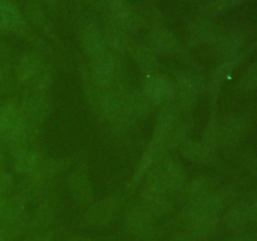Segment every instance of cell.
Here are the masks:
<instances>
[{"mask_svg": "<svg viewBox=\"0 0 257 241\" xmlns=\"http://www.w3.org/2000/svg\"><path fill=\"white\" fill-rule=\"evenodd\" d=\"M138 205L147 211L151 216L158 220L172 211L173 198L167 193L160 192V191L152 190V188L143 187L140 192V201Z\"/></svg>", "mask_w": 257, "mask_h": 241, "instance_id": "14", "label": "cell"}, {"mask_svg": "<svg viewBox=\"0 0 257 241\" xmlns=\"http://www.w3.org/2000/svg\"><path fill=\"white\" fill-rule=\"evenodd\" d=\"M245 2V0H213L212 8L215 10H222L226 8L235 7V5L240 4V3Z\"/></svg>", "mask_w": 257, "mask_h": 241, "instance_id": "35", "label": "cell"}, {"mask_svg": "<svg viewBox=\"0 0 257 241\" xmlns=\"http://www.w3.org/2000/svg\"><path fill=\"white\" fill-rule=\"evenodd\" d=\"M20 114L27 122L42 126L52 110V102L48 92L27 89L18 102Z\"/></svg>", "mask_w": 257, "mask_h": 241, "instance_id": "7", "label": "cell"}, {"mask_svg": "<svg viewBox=\"0 0 257 241\" xmlns=\"http://www.w3.org/2000/svg\"><path fill=\"white\" fill-rule=\"evenodd\" d=\"M218 131H220V146H232L240 137L242 132V122L237 117H227L225 119H218Z\"/></svg>", "mask_w": 257, "mask_h": 241, "instance_id": "30", "label": "cell"}, {"mask_svg": "<svg viewBox=\"0 0 257 241\" xmlns=\"http://www.w3.org/2000/svg\"><path fill=\"white\" fill-rule=\"evenodd\" d=\"M25 241H54L52 233L48 231H34Z\"/></svg>", "mask_w": 257, "mask_h": 241, "instance_id": "36", "label": "cell"}, {"mask_svg": "<svg viewBox=\"0 0 257 241\" xmlns=\"http://www.w3.org/2000/svg\"><path fill=\"white\" fill-rule=\"evenodd\" d=\"M124 227L138 241H156L161 237L157 220L140 205H133L124 213Z\"/></svg>", "mask_w": 257, "mask_h": 241, "instance_id": "4", "label": "cell"}, {"mask_svg": "<svg viewBox=\"0 0 257 241\" xmlns=\"http://www.w3.org/2000/svg\"><path fill=\"white\" fill-rule=\"evenodd\" d=\"M217 178L213 176H200L193 180L187 181L185 187L181 191V196L186 203L191 201L200 200L217 190Z\"/></svg>", "mask_w": 257, "mask_h": 241, "instance_id": "23", "label": "cell"}, {"mask_svg": "<svg viewBox=\"0 0 257 241\" xmlns=\"http://www.w3.org/2000/svg\"><path fill=\"white\" fill-rule=\"evenodd\" d=\"M55 78V70L52 65L47 64L43 68L42 72L27 85V89L33 90H42V92H48L49 88L52 87L53 82Z\"/></svg>", "mask_w": 257, "mask_h": 241, "instance_id": "32", "label": "cell"}, {"mask_svg": "<svg viewBox=\"0 0 257 241\" xmlns=\"http://www.w3.org/2000/svg\"><path fill=\"white\" fill-rule=\"evenodd\" d=\"M146 45L155 54L163 57H172L180 52V42L170 29L161 25H156L148 32Z\"/></svg>", "mask_w": 257, "mask_h": 241, "instance_id": "12", "label": "cell"}, {"mask_svg": "<svg viewBox=\"0 0 257 241\" xmlns=\"http://www.w3.org/2000/svg\"><path fill=\"white\" fill-rule=\"evenodd\" d=\"M102 3L107 7L108 12H110V10H114L117 8L122 7L123 4L128 3V0H102Z\"/></svg>", "mask_w": 257, "mask_h": 241, "instance_id": "37", "label": "cell"}, {"mask_svg": "<svg viewBox=\"0 0 257 241\" xmlns=\"http://www.w3.org/2000/svg\"><path fill=\"white\" fill-rule=\"evenodd\" d=\"M0 143H2V141H0Z\"/></svg>", "mask_w": 257, "mask_h": 241, "instance_id": "44", "label": "cell"}, {"mask_svg": "<svg viewBox=\"0 0 257 241\" xmlns=\"http://www.w3.org/2000/svg\"><path fill=\"white\" fill-rule=\"evenodd\" d=\"M14 187V180L9 172L0 170V197L8 196V193Z\"/></svg>", "mask_w": 257, "mask_h": 241, "instance_id": "34", "label": "cell"}, {"mask_svg": "<svg viewBox=\"0 0 257 241\" xmlns=\"http://www.w3.org/2000/svg\"><path fill=\"white\" fill-rule=\"evenodd\" d=\"M241 47H242V38L241 37H238V35H222V38L213 45V50H215L216 55L223 60L241 54Z\"/></svg>", "mask_w": 257, "mask_h": 241, "instance_id": "31", "label": "cell"}, {"mask_svg": "<svg viewBox=\"0 0 257 241\" xmlns=\"http://www.w3.org/2000/svg\"><path fill=\"white\" fill-rule=\"evenodd\" d=\"M180 152L186 160L195 163H211L216 156V151L207 147L205 143L188 138L180 145Z\"/></svg>", "mask_w": 257, "mask_h": 241, "instance_id": "28", "label": "cell"}, {"mask_svg": "<svg viewBox=\"0 0 257 241\" xmlns=\"http://www.w3.org/2000/svg\"><path fill=\"white\" fill-rule=\"evenodd\" d=\"M185 232L198 241H205L217 233L220 228V218L211 216H197L182 220Z\"/></svg>", "mask_w": 257, "mask_h": 241, "instance_id": "20", "label": "cell"}, {"mask_svg": "<svg viewBox=\"0 0 257 241\" xmlns=\"http://www.w3.org/2000/svg\"><path fill=\"white\" fill-rule=\"evenodd\" d=\"M167 150L168 148L166 147L165 143L161 142L160 140L155 137L151 138V141L147 143L142 155H141L140 162H138L137 168H136L135 175H133L131 182L128 183L130 192H133L138 187V185L142 182L143 178L148 175V172L167 155Z\"/></svg>", "mask_w": 257, "mask_h": 241, "instance_id": "9", "label": "cell"}, {"mask_svg": "<svg viewBox=\"0 0 257 241\" xmlns=\"http://www.w3.org/2000/svg\"><path fill=\"white\" fill-rule=\"evenodd\" d=\"M122 206L123 198L118 193L93 201L83 215L82 225L85 227H105L118 217Z\"/></svg>", "mask_w": 257, "mask_h": 241, "instance_id": "5", "label": "cell"}, {"mask_svg": "<svg viewBox=\"0 0 257 241\" xmlns=\"http://www.w3.org/2000/svg\"><path fill=\"white\" fill-rule=\"evenodd\" d=\"M79 43L83 53L90 60L108 52L103 29L94 22H87L83 25L79 34Z\"/></svg>", "mask_w": 257, "mask_h": 241, "instance_id": "13", "label": "cell"}, {"mask_svg": "<svg viewBox=\"0 0 257 241\" xmlns=\"http://www.w3.org/2000/svg\"><path fill=\"white\" fill-rule=\"evenodd\" d=\"M176 88V103L185 113L192 110L205 89V80L193 70H180L173 79Z\"/></svg>", "mask_w": 257, "mask_h": 241, "instance_id": "3", "label": "cell"}, {"mask_svg": "<svg viewBox=\"0 0 257 241\" xmlns=\"http://www.w3.org/2000/svg\"><path fill=\"white\" fill-rule=\"evenodd\" d=\"M251 170H252V172L255 173V175H257V160H255L251 163Z\"/></svg>", "mask_w": 257, "mask_h": 241, "instance_id": "41", "label": "cell"}, {"mask_svg": "<svg viewBox=\"0 0 257 241\" xmlns=\"http://www.w3.org/2000/svg\"><path fill=\"white\" fill-rule=\"evenodd\" d=\"M68 190L73 200L82 207H88L94 201V188L89 167L85 162H80L68 176Z\"/></svg>", "mask_w": 257, "mask_h": 241, "instance_id": "8", "label": "cell"}, {"mask_svg": "<svg viewBox=\"0 0 257 241\" xmlns=\"http://www.w3.org/2000/svg\"><path fill=\"white\" fill-rule=\"evenodd\" d=\"M47 65L44 58L38 52H27L18 59L15 65V78L19 84L27 87Z\"/></svg>", "mask_w": 257, "mask_h": 241, "instance_id": "18", "label": "cell"}, {"mask_svg": "<svg viewBox=\"0 0 257 241\" xmlns=\"http://www.w3.org/2000/svg\"><path fill=\"white\" fill-rule=\"evenodd\" d=\"M93 82L100 89H110L117 87H127L123 79V63L120 55L105 52L100 57L90 60L88 65Z\"/></svg>", "mask_w": 257, "mask_h": 241, "instance_id": "2", "label": "cell"}, {"mask_svg": "<svg viewBox=\"0 0 257 241\" xmlns=\"http://www.w3.org/2000/svg\"><path fill=\"white\" fill-rule=\"evenodd\" d=\"M40 135H42V126L23 120L22 125L5 142L7 147L9 148L10 156L27 150V148L38 146L37 143L39 141Z\"/></svg>", "mask_w": 257, "mask_h": 241, "instance_id": "16", "label": "cell"}, {"mask_svg": "<svg viewBox=\"0 0 257 241\" xmlns=\"http://www.w3.org/2000/svg\"><path fill=\"white\" fill-rule=\"evenodd\" d=\"M170 241H198V240H196V238H193L192 236L188 235L187 232L183 231V232H178L176 233V235H173L172 237L170 238Z\"/></svg>", "mask_w": 257, "mask_h": 241, "instance_id": "38", "label": "cell"}, {"mask_svg": "<svg viewBox=\"0 0 257 241\" xmlns=\"http://www.w3.org/2000/svg\"><path fill=\"white\" fill-rule=\"evenodd\" d=\"M223 222L230 230H240L250 223L257 222V192L251 193L231 206L226 211Z\"/></svg>", "mask_w": 257, "mask_h": 241, "instance_id": "10", "label": "cell"}, {"mask_svg": "<svg viewBox=\"0 0 257 241\" xmlns=\"http://www.w3.org/2000/svg\"><path fill=\"white\" fill-rule=\"evenodd\" d=\"M190 33L193 40L200 44L215 45L222 38V32L216 24L211 22H195L190 25Z\"/></svg>", "mask_w": 257, "mask_h": 241, "instance_id": "29", "label": "cell"}, {"mask_svg": "<svg viewBox=\"0 0 257 241\" xmlns=\"http://www.w3.org/2000/svg\"><path fill=\"white\" fill-rule=\"evenodd\" d=\"M0 241H8L7 237H5V235L3 233V231L0 230Z\"/></svg>", "mask_w": 257, "mask_h": 241, "instance_id": "42", "label": "cell"}, {"mask_svg": "<svg viewBox=\"0 0 257 241\" xmlns=\"http://www.w3.org/2000/svg\"><path fill=\"white\" fill-rule=\"evenodd\" d=\"M142 89L153 107H162L172 102L176 97L173 80L167 75L160 74V73L148 75Z\"/></svg>", "mask_w": 257, "mask_h": 241, "instance_id": "11", "label": "cell"}, {"mask_svg": "<svg viewBox=\"0 0 257 241\" xmlns=\"http://www.w3.org/2000/svg\"><path fill=\"white\" fill-rule=\"evenodd\" d=\"M231 201L230 190H216L210 195L200 198V200L191 201L186 203L181 212L180 218L197 217V216H211L218 217L220 213L225 210Z\"/></svg>", "mask_w": 257, "mask_h": 241, "instance_id": "6", "label": "cell"}, {"mask_svg": "<svg viewBox=\"0 0 257 241\" xmlns=\"http://www.w3.org/2000/svg\"><path fill=\"white\" fill-rule=\"evenodd\" d=\"M23 120L24 119L20 114L18 102L9 100L0 105V141L2 143L7 142L8 138L22 125Z\"/></svg>", "mask_w": 257, "mask_h": 241, "instance_id": "22", "label": "cell"}, {"mask_svg": "<svg viewBox=\"0 0 257 241\" xmlns=\"http://www.w3.org/2000/svg\"><path fill=\"white\" fill-rule=\"evenodd\" d=\"M242 54H237L235 57L227 58V59H223L221 62V64L211 73L210 78L206 82L205 89L207 92L208 97L212 100H215L217 98L218 93H220L221 88H222L223 83L227 79L228 75L232 73V70L235 68H237L240 65V63L242 62Z\"/></svg>", "mask_w": 257, "mask_h": 241, "instance_id": "19", "label": "cell"}, {"mask_svg": "<svg viewBox=\"0 0 257 241\" xmlns=\"http://www.w3.org/2000/svg\"><path fill=\"white\" fill-rule=\"evenodd\" d=\"M70 163H72L70 158H44L38 165V167L25 177L38 185L49 187V185L55 178L59 177L63 172L69 168Z\"/></svg>", "mask_w": 257, "mask_h": 241, "instance_id": "15", "label": "cell"}, {"mask_svg": "<svg viewBox=\"0 0 257 241\" xmlns=\"http://www.w3.org/2000/svg\"><path fill=\"white\" fill-rule=\"evenodd\" d=\"M27 22L20 10L10 0H0V33L27 32Z\"/></svg>", "mask_w": 257, "mask_h": 241, "instance_id": "21", "label": "cell"}, {"mask_svg": "<svg viewBox=\"0 0 257 241\" xmlns=\"http://www.w3.org/2000/svg\"><path fill=\"white\" fill-rule=\"evenodd\" d=\"M58 198L52 193H48L40 201H38V206L34 213L29 216V231H45L54 222L58 215Z\"/></svg>", "mask_w": 257, "mask_h": 241, "instance_id": "17", "label": "cell"}, {"mask_svg": "<svg viewBox=\"0 0 257 241\" xmlns=\"http://www.w3.org/2000/svg\"><path fill=\"white\" fill-rule=\"evenodd\" d=\"M152 108V103L148 100L143 89H128L125 94V114L131 122L147 117Z\"/></svg>", "mask_w": 257, "mask_h": 241, "instance_id": "24", "label": "cell"}, {"mask_svg": "<svg viewBox=\"0 0 257 241\" xmlns=\"http://www.w3.org/2000/svg\"><path fill=\"white\" fill-rule=\"evenodd\" d=\"M130 54L133 62L136 63L138 69L148 77V75L156 74L160 68L158 55L155 54L146 44H133L130 48Z\"/></svg>", "mask_w": 257, "mask_h": 241, "instance_id": "27", "label": "cell"}, {"mask_svg": "<svg viewBox=\"0 0 257 241\" xmlns=\"http://www.w3.org/2000/svg\"><path fill=\"white\" fill-rule=\"evenodd\" d=\"M230 241H257V236L255 235H241L238 237L232 238Z\"/></svg>", "mask_w": 257, "mask_h": 241, "instance_id": "40", "label": "cell"}, {"mask_svg": "<svg viewBox=\"0 0 257 241\" xmlns=\"http://www.w3.org/2000/svg\"><path fill=\"white\" fill-rule=\"evenodd\" d=\"M44 2L48 3L49 5H53V4H55V3H57V0H44Z\"/></svg>", "mask_w": 257, "mask_h": 241, "instance_id": "43", "label": "cell"}, {"mask_svg": "<svg viewBox=\"0 0 257 241\" xmlns=\"http://www.w3.org/2000/svg\"><path fill=\"white\" fill-rule=\"evenodd\" d=\"M67 241H97V240L87 237V236H83V235H69L67 237Z\"/></svg>", "mask_w": 257, "mask_h": 241, "instance_id": "39", "label": "cell"}, {"mask_svg": "<svg viewBox=\"0 0 257 241\" xmlns=\"http://www.w3.org/2000/svg\"><path fill=\"white\" fill-rule=\"evenodd\" d=\"M45 158L44 152L38 146L27 148L24 151L15 153L12 156L13 167L14 171L19 175L28 176L38 167L40 162Z\"/></svg>", "mask_w": 257, "mask_h": 241, "instance_id": "26", "label": "cell"}, {"mask_svg": "<svg viewBox=\"0 0 257 241\" xmlns=\"http://www.w3.org/2000/svg\"><path fill=\"white\" fill-rule=\"evenodd\" d=\"M257 88V62L248 68L240 83L241 92H250Z\"/></svg>", "mask_w": 257, "mask_h": 241, "instance_id": "33", "label": "cell"}, {"mask_svg": "<svg viewBox=\"0 0 257 241\" xmlns=\"http://www.w3.org/2000/svg\"><path fill=\"white\" fill-rule=\"evenodd\" d=\"M146 187L170 196L178 195L187 183L185 168L178 161L166 155L152 170L148 172Z\"/></svg>", "mask_w": 257, "mask_h": 241, "instance_id": "1", "label": "cell"}, {"mask_svg": "<svg viewBox=\"0 0 257 241\" xmlns=\"http://www.w3.org/2000/svg\"><path fill=\"white\" fill-rule=\"evenodd\" d=\"M103 34H104L105 43H107L108 50L115 53L118 55L124 54L131 48V35H128L124 30L120 29L117 24L105 19V25L103 28Z\"/></svg>", "mask_w": 257, "mask_h": 241, "instance_id": "25", "label": "cell"}]
</instances>
